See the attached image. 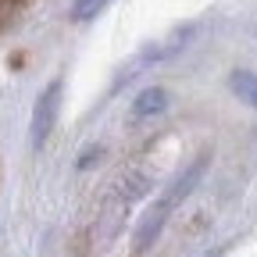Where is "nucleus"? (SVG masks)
I'll list each match as a JSON object with an SVG mask.
<instances>
[{
    "label": "nucleus",
    "mask_w": 257,
    "mask_h": 257,
    "mask_svg": "<svg viewBox=\"0 0 257 257\" xmlns=\"http://www.w3.org/2000/svg\"><path fill=\"white\" fill-rule=\"evenodd\" d=\"M57 111H61V82H50L40 96V104H36V121H32V143L36 147H43L47 136L54 133Z\"/></svg>",
    "instance_id": "nucleus-1"
},
{
    "label": "nucleus",
    "mask_w": 257,
    "mask_h": 257,
    "mask_svg": "<svg viewBox=\"0 0 257 257\" xmlns=\"http://www.w3.org/2000/svg\"><path fill=\"white\" fill-rule=\"evenodd\" d=\"M165 104H168V93L165 89H147L140 100H136V118H143L147 111H161Z\"/></svg>",
    "instance_id": "nucleus-2"
},
{
    "label": "nucleus",
    "mask_w": 257,
    "mask_h": 257,
    "mask_svg": "<svg viewBox=\"0 0 257 257\" xmlns=\"http://www.w3.org/2000/svg\"><path fill=\"white\" fill-rule=\"evenodd\" d=\"M232 86H236V93L243 96V100H250V104L257 107V79H253L250 72H236V75H232Z\"/></svg>",
    "instance_id": "nucleus-3"
},
{
    "label": "nucleus",
    "mask_w": 257,
    "mask_h": 257,
    "mask_svg": "<svg viewBox=\"0 0 257 257\" xmlns=\"http://www.w3.org/2000/svg\"><path fill=\"white\" fill-rule=\"evenodd\" d=\"M22 8H25V0H0V32L22 15Z\"/></svg>",
    "instance_id": "nucleus-4"
},
{
    "label": "nucleus",
    "mask_w": 257,
    "mask_h": 257,
    "mask_svg": "<svg viewBox=\"0 0 257 257\" xmlns=\"http://www.w3.org/2000/svg\"><path fill=\"white\" fill-rule=\"evenodd\" d=\"M107 0H75V18H93Z\"/></svg>",
    "instance_id": "nucleus-5"
}]
</instances>
